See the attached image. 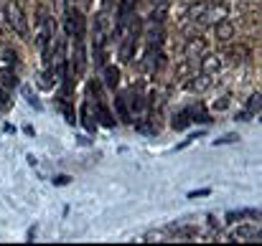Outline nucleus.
Instances as JSON below:
<instances>
[{
    "label": "nucleus",
    "mask_w": 262,
    "mask_h": 246,
    "mask_svg": "<svg viewBox=\"0 0 262 246\" xmlns=\"http://www.w3.org/2000/svg\"><path fill=\"white\" fill-rule=\"evenodd\" d=\"M64 16H66V36H84L87 23H84V16H82L79 8H69L66 6Z\"/></svg>",
    "instance_id": "f257e3e1"
},
{
    "label": "nucleus",
    "mask_w": 262,
    "mask_h": 246,
    "mask_svg": "<svg viewBox=\"0 0 262 246\" xmlns=\"http://www.w3.org/2000/svg\"><path fill=\"white\" fill-rule=\"evenodd\" d=\"M6 16H8L11 28H13L18 36H28V21H26V16H23V11H21V6H18V3H8Z\"/></svg>",
    "instance_id": "f03ea898"
},
{
    "label": "nucleus",
    "mask_w": 262,
    "mask_h": 246,
    "mask_svg": "<svg viewBox=\"0 0 262 246\" xmlns=\"http://www.w3.org/2000/svg\"><path fill=\"white\" fill-rule=\"evenodd\" d=\"M138 38H140V23L133 21V28L127 31V36H125V41H122V46H120V59H122V61H130V59H133V51H135Z\"/></svg>",
    "instance_id": "7ed1b4c3"
},
{
    "label": "nucleus",
    "mask_w": 262,
    "mask_h": 246,
    "mask_svg": "<svg viewBox=\"0 0 262 246\" xmlns=\"http://www.w3.org/2000/svg\"><path fill=\"white\" fill-rule=\"evenodd\" d=\"M74 38V64H77V71L82 74L87 66V56H84V36H71Z\"/></svg>",
    "instance_id": "20e7f679"
},
{
    "label": "nucleus",
    "mask_w": 262,
    "mask_h": 246,
    "mask_svg": "<svg viewBox=\"0 0 262 246\" xmlns=\"http://www.w3.org/2000/svg\"><path fill=\"white\" fill-rule=\"evenodd\" d=\"M221 18H227V8H224V6H219V8H209V11H204V13L199 16V28L206 26V23H219Z\"/></svg>",
    "instance_id": "39448f33"
},
{
    "label": "nucleus",
    "mask_w": 262,
    "mask_h": 246,
    "mask_svg": "<svg viewBox=\"0 0 262 246\" xmlns=\"http://www.w3.org/2000/svg\"><path fill=\"white\" fill-rule=\"evenodd\" d=\"M191 122H194V119H191V107H189V109H183V112H178V114L173 117L171 127H173V130H186Z\"/></svg>",
    "instance_id": "423d86ee"
},
{
    "label": "nucleus",
    "mask_w": 262,
    "mask_h": 246,
    "mask_svg": "<svg viewBox=\"0 0 262 246\" xmlns=\"http://www.w3.org/2000/svg\"><path fill=\"white\" fill-rule=\"evenodd\" d=\"M97 117L104 127H115V117H112V112L107 109V104L102 99H97Z\"/></svg>",
    "instance_id": "0eeeda50"
},
{
    "label": "nucleus",
    "mask_w": 262,
    "mask_h": 246,
    "mask_svg": "<svg viewBox=\"0 0 262 246\" xmlns=\"http://www.w3.org/2000/svg\"><path fill=\"white\" fill-rule=\"evenodd\" d=\"M201 54H204V41L201 38H191L189 46H186V59L191 61V59H199Z\"/></svg>",
    "instance_id": "6e6552de"
},
{
    "label": "nucleus",
    "mask_w": 262,
    "mask_h": 246,
    "mask_svg": "<svg viewBox=\"0 0 262 246\" xmlns=\"http://www.w3.org/2000/svg\"><path fill=\"white\" fill-rule=\"evenodd\" d=\"M219 66H221L219 56H204V59H201V74H206V76L216 74V71H219Z\"/></svg>",
    "instance_id": "1a4fd4ad"
},
{
    "label": "nucleus",
    "mask_w": 262,
    "mask_h": 246,
    "mask_svg": "<svg viewBox=\"0 0 262 246\" xmlns=\"http://www.w3.org/2000/svg\"><path fill=\"white\" fill-rule=\"evenodd\" d=\"M232 36H234V26H232L229 21L221 18V21L216 23V38H219V41H229Z\"/></svg>",
    "instance_id": "9d476101"
},
{
    "label": "nucleus",
    "mask_w": 262,
    "mask_h": 246,
    "mask_svg": "<svg viewBox=\"0 0 262 246\" xmlns=\"http://www.w3.org/2000/svg\"><path fill=\"white\" fill-rule=\"evenodd\" d=\"M104 84L109 89H115L120 84V69L117 66H104Z\"/></svg>",
    "instance_id": "9b49d317"
},
{
    "label": "nucleus",
    "mask_w": 262,
    "mask_h": 246,
    "mask_svg": "<svg viewBox=\"0 0 262 246\" xmlns=\"http://www.w3.org/2000/svg\"><path fill=\"white\" fill-rule=\"evenodd\" d=\"M0 81H3V87H16V74H13V66L8 64H0Z\"/></svg>",
    "instance_id": "f8f14e48"
},
{
    "label": "nucleus",
    "mask_w": 262,
    "mask_h": 246,
    "mask_svg": "<svg viewBox=\"0 0 262 246\" xmlns=\"http://www.w3.org/2000/svg\"><path fill=\"white\" fill-rule=\"evenodd\" d=\"M232 238H259V228H237L232 231Z\"/></svg>",
    "instance_id": "ddd939ff"
},
{
    "label": "nucleus",
    "mask_w": 262,
    "mask_h": 246,
    "mask_svg": "<svg viewBox=\"0 0 262 246\" xmlns=\"http://www.w3.org/2000/svg\"><path fill=\"white\" fill-rule=\"evenodd\" d=\"M82 125H84L89 132L94 130V122H92V117H89V102H84V104H82Z\"/></svg>",
    "instance_id": "4468645a"
},
{
    "label": "nucleus",
    "mask_w": 262,
    "mask_h": 246,
    "mask_svg": "<svg viewBox=\"0 0 262 246\" xmlns=\"http://www.w3.org/2000/svg\"><path fill=\"white\" fill-rule=\"evenodd\" d=\"M247 114H249V117H252V114H259V92L249 97V102H247Z\"/></svg>",
    "instance_id": "2eb2a0df"
},
{
    "label": "nucleus",
    "mask_w": 262,
    "mask_h": 246,
    "mask_svg": "<svg viewBox=\"0 0 262 246\" xmlns=\"http://www.w3.org/2000/svg\"><path fill=\"white\" fill-rule=\"evenodd\" d=\"M115 107H117V112H120V119L130 122V112H127V107H125V97H115Z\"/></svg>",
    "instance_id": "dca6fc26"
},
{
    "label": "nucleus",
    "mask_w": 262,
    "mask_h": 246,
    "mask_svg": "<svg viewBox=\"0 0 262 246\" xmlns=\"http://www.w3.org/2000/svg\"><path fill=\"white\" fill-rule=\"evenodd\" d=\"M206 87H209V76H206V74H201L199 81H191V84H189L191 92H201V89H206Z\"/></svg>",
    "instance_id": "f3484780"
},
{
    "label": "nucleus",
    "mask_w": 262,
    "mask_h": 246,
    "mask_svg": "<svg viewBox=\"0 0 262 246\" xmlns=\"http://www.w3.org/2000/svg\"><path fill=\"white\" fill-rule=\"evenodd\" d=\"M0 56H3V61H0V64H8V66L16 64V51H11V49H3V51H0Z\"/></svg>",
    "instance_id": "a211bd4d"
},
{
    "label": "nucleus",
    "mask_w": 262,
    "mask_h": 246,
    "mask_svg": "<svg viewBox=\"0 0 262 246\" xmlns=\"http://www.w3.org/2000/svg\"><path fill=\"white\" fill-rule=\"evenodd\" d=\"M237 140H239L237 135H224L221 140H216V145H229V142H237Z\"/></svg>",
    "instance_id": "6ab92c4d"
},
{
    "label": "nucleus",
    "mask_w": 262,
    "mask_h": 246,
    "mask_svg": "<svg viewBox=\"0 0 262 246\" xmlns=\"http://www.w3.org/2000/svg\"><path fill=\"white\" fill-rule=\"evenodd\" d=\"M61 112L66 114V122H74V112H71V109H69L66 104H61Z\"/></svg>",
    "instance_id": "aec40b11"
},
{
    "label": "nucleus",
    "mask_w": 262,
    "mask_h": 246,
    "mask_svg": "<svg viewBox=\"0 0 262 246\" xmlns=\"http://www.w3.org/2000/svg\"><path fill=\"white\" fill-rule=\"evenodd\" d=\"M6 107H8V94L0 89V109H6Z\"/></svg>",
    "instance_id": "412c9836"
},
{
    "label": "nucleus",
    "mask_w": 262,
    "mask_h": 246,
    "mask_svg": "<svg viewBox=\"0 0 262 246\" xmlns=\"http://www.w3.org/2000/svg\"><path fill=\"white\" fill-rule=\"evenodd\" d=\"M201 195H209V190H191L189 198H201Z\"/></svg>",
    "instance_id": "4be33fe9"
},
{
    "label": "nucleus",
    "mask_w": 262,
    "mask_h": 246,
    "mask_svg": "<svg viewBox=\"0 0 262 246\" xmlns=\"http://www.w3.org/2000/svg\"><path fill=\"white\" fill-rule=\"evenodd\" d=\"M54 183H56V185H66V183H69V178H66V175H59Z\"/></svg>",
    "instance_id": "5701e85b"
},
{
    "label": "nucleus",
    "mask_w": 262,
    "mask_h": 246,
    "mask_svg": "<svg viewBox=\"0 0 262 246\" xmlns=\"http://www.w3.org/2000/svg\"><path fill=\"white\" fill-rule=\"evenodd\" d=\"M54 3H56V8H59V11H61V13H64V11H66V0H54Z\"/></svg>",
    "instance_id": "b1692460"
}]
</instances>
